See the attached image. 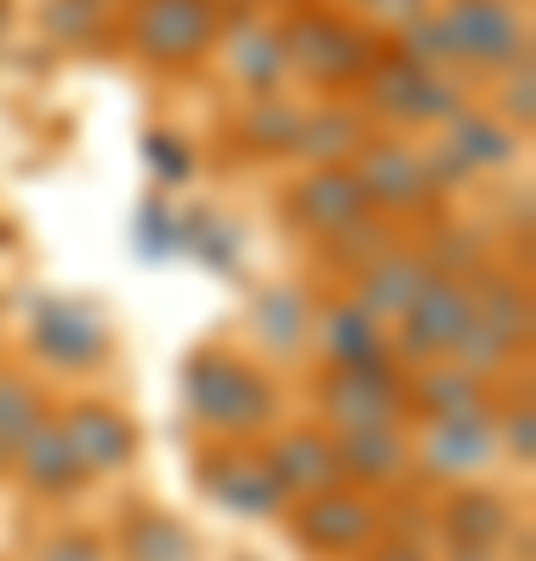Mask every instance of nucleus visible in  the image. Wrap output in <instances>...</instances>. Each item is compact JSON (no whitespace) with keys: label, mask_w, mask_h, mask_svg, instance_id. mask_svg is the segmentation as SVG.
Here are the masks:
<instances>
[{"label":"nucleus","mask_w":536,"mask_h":561,"mask_svg":"<svg viewBox=\"0 0 536 561\" xmlns=\"http://www.w3.org/2000/svg\"><path fill=\"white\" fill-rule=\"evenodd\" d=\"M187 412H194L206 431H225V437H250L275 419V387L262 381L250 362L219 356L206 350L187 368Z\"/></svg>","instance_id":"obj_1"},{"label":"nucleus","mask_w":536,"mask_h":561,"mask_svg":"<svg viewBox=\"0 0 536 561\" xmlns=\"http://www.w3.org/2000/svg\"><path fill=\"white\" fill-rule=\"evenodd\" d=\"M219 38V13L213 0H144L132 13V44L138 57L150 62H169V69H187L213 50Z\"/></svg>","instance_id":"obj_2"},{"label":"nucleus","mask_w":536,"mask_h":561,"mask_svg":"<svg viewBox=\"0 0 536 561\" xmlns=\"http://www.w3.org/2000/svg\"><path fill=\"white\" fill-rule=\"evenodd\" d=\"M281 44H287V69H299V76L312 81H362L368 76V38H362L350 20H338V13H306V20H294L287 32H281Z\"/></svg>","instance_id":"obj_3"},{"label":"nucleus","mask_w":536,"mask_h":561,"mask_svg":"<svg viewBox=\"0 0 536 561\" xmlns=\"http://www.w3.org/2000/svg\"><path fill=\"white\" fill-rule=\"evenodd\" d=\"M431 32H437L443 57H468V62H512L517 44H524L517 7H505V0H456Z\"/></svg>","instance_id":"obj_4"},{"label":"nucleus","mask_w":536,"mask_h":561,"mask_svg":"<svg viewBox=\"0 0 536 561\" xmlns=\"http://www.w3.org/2000/svg\"><path fill=\"white\" fill-rule=\"evenodd\" d=\"M468 287H456L449 275H431L424 280V294L406 306V319H399V350L412 362H437V356H456L461 331H468Z\"/></svg>","instance_id":"obj_5"},{"label":"nucleus","mask_w":536,"mask_h":561,"mask_svg":"<svg viewBox=\"0 0 536 561\" xmlns=\"http://www.w3.org/2000/svg\"><path fill=\"white\" fill-rule=\"evenodd\" d=\"M406 412V387L399 375L380 362V368H331L324 375V419L343 424V431H368V424H399Z\"/></svg>","instance_id":"obj_6"},{"label":"nucleus","mask_w":536,"mask_h":561,"mask_svg":"<svg viewBox=\"0 0 536 561\" xmlns=\"http://www.w3.org/2000/svg\"><path fill=\"white\" fill-rule=\"evenodd\" d=\"M350 169H356L362 194H368V206H424L431 194H437V175L424 169V157H412L406 144H362L356 157H350Z\"/></svg>","instance_id":"obj_7"},{"label":"nucleus","mask_w":536,"mask_h":561,"mask_svg":"<svg viewBox=\"0 0 536 561\" xmlns=\"http://www.w3.org/2000/svg\"><path fill=\"white\" fill-rule=\"evenodd\" d=\"M294 213H299V225H312V231L350 238V231H362L368 194H362V181H356L350 162H324V169H312V175L294 187Z\"/></svg>","instance_id":"obj_8"},{"label":"nucleus","mask_w":536,"mask_h":561,"mask_svg":"<svg viewBox=\"0 0 536 561\" xmlns=\"http://www.w3.org/2000/svg\"><path fill=\"white\" fill-rule=\"evenodd\" d=\"M62 437L76 449L81 474H113V468H125L132 449H138V431H132L125 412H113V405H76V412L62 419Z\"/></svg>","instance_id":"obj_9"},{"label":"nucleus","mask_w":536,"mask_h":561,"mask_svg":"<svg viewBox=\"0 0 536 561\" xmlns=\"http://www.w3.org/2000/svg\"><path fill=\"white\" fill-rule=\"evenodd\" d=\"M299 537L312 542V549H324V556H350V549H362V542L375 537V505H362V500H350V493H338V486H324V493H312V505H306Z\"/></svg>","instance_id":"obj_10"},{"label":"nucleus","mask_w":536,"mask_h":561,"mask_svg":"<svg viewBox=\"0 0 536 561\" xmlns=\"http://www.w3.org/2000/svg\"><path fill=\"white\" fill-rule=\"evenodd\" d=\"M269 468H275L281 493H324V486L343 481L338 443L312 437V431H287V437L269 449Z\"/></svg>","instance_id":"obj_11"},{"label":"nucleus","mask_w":536,"mask_h":561,"mask_svg":"<svg viewBox=\"0 0 536 561\" xmlns=\"http://www.w3.org/2000/svg\"><path fill=\"white\" fill-rule=\"evenodd\" d=\"M368 76H375L380 113H399V119H437V113H449V88L424 62H387V69H368Z\"/></svg>","instance_id":"obj_12"},{"label":"nucleus","mask_w":536,"mask_h":561,"mask_svg":"<svg viewBox=\"0 0 536 561\" xmlns=\"http://www.w3.org/2000/svg\"><path fill=\"white\" fill-rule=\"evenodd\" d=\"M424 280H431V262H418V256H380V262H368V275H362L356 306L368 312V319L394 324V319H406V306L424 294Z\"/></svg>","instance_id":"obj_13"},{"label":"nucleus","mask_w":536,"mask_h":561,"mask_svg":"<svg viewBox=\"0 0 536 561\" xmlns=\"http://www.w3.org/2000/svg\"><path fill=\"white\" fill-rule=\"evenodd\" d=\"M424 468L431 474H475L480 461L493 456V431L480 424V412H456V419H431V437H424Z\"/></svg>","instance_id":"obj_14"},{"label":"nucleus","mask_w":536,"mask_h":561,"mask_svg":"<svg viewBox=\"0 0 536 561\" xmlns=\"http://www.w3.org/2000/svg\"><path fill=\"white\" fill-rule=\"evenodd\" d=\"M206 493L225 500L231 512H269L281 505V481L269 456H213L206 461Z\"/></svg>","instance_id":"obj_15"},{"label":"nucleus","mask_w":536,"mask_h":561,"mask_svg":"<svg viewBox=\"0 0 536 561\" xmlns=\"http://www.w3.org/2000/svg\"><path fill=\"white\" fill-rule=\"evenodd\" d=\"M38 350L50 362H62V368H81V362H100L106 356V324L88 312V306H44L38 319Z\"/></svg>","instance_id":"obj_16"},{"label":"nucleus","mask_w":536,"mask_h":561,"mask_svg":"<svg viewBox=\"0 0 536 561\" xmlns=\"http://www.w3.org/2000/svg\"><path fill=\"white\" fill-rule=\"evenodd\" d=\"M318 343H324L331 368H380V362H387L380 319H368L356 300H350V306H331V312L318 319Z\"/></svg>","instance_id":"obj_17"},{"label":"nucleus","mask_w":536,"mask_h":561,"mask_svg":"<svg viewBox=\"0 0 536 561\" xmlns=\"http://www.w3.org/2000/svg\"><path fill=\"white\" fill-rule=\"evenodd\" d=\"M13 461H20V474L38 486V493H62V486L81 481L76 449H69V437H62V424H50V419H44L20 449H13Z\"/></svg>","instance_id":"obj_18"},{"label":"nucleus","mask_w":536,"mask_h":561,"mask_svg":"<svg viewBox=\"0 0 536 561\" xmlns=\"http://www.w3.org/2000/svg\"><path fill=\"white\" fill-rule=\"evenodd\" d=\"M343 474H362V481H394L406 468V437L399 424H368V431H350V443L338 449Z\"/></svg>","instance_id":"obj_19"},{"label":"nucleus","mask_w":536,"mask_h":561,"mask_svg":"<svg viewBox=\"0 0 536 561\" xmlns=\"http://www.w3.org/2000/svg\"><path fill=\"white\" fill-rule=\"evenodd\" d=\"M362 119L356 113H318V119H299L294 131V150H306V157L324 169V162H350L362 150Z\"/></svg>","instance_id":"obj_20"},{"label":"nucleus","mask_w":536,"mask_h":561,"mask_svg":"<svg viewBox=\"0 0 536 561\" xmlns=\"http://www.w3.org/2000/svg\"><path fill=\"white\" fill-rule=\"evenodd\" d=\"M281 69H287V44H281V32L262 38V25H243L238 38H231V76L238 81H250V88H275Z\"/></svg>","instance_id":"obj_21"},{"label":"nucleus","mask_w":536,"mask_h":561,"mask_svg":"<svg viewBox=\"0 0 536 561\" xmlns=\"http://www.w3.org/2000/svg\"><path fill=\"white\" fill-rule=\"evenodd\" d=\"M44 424V400L38 387L20 381V375H0V456H13L32 431Z\"/></svg>","instance_id":"obj_22"},{"label":"nucleus","mask_w":536,"mask_h":561,"mask_svg":"<svg viewBox=\"0 0 536 561\" xmlns=\"http://www.w3.org/2000/svg\"><path fill=\"white\" fill-rule=\"evenodd\" d=\"M125 561H194V537L175 518H138L125 537Z\"/></svg>","instance_id":"obj_23"},{"label":"nucleus","mask_w":536,"mask_h":561,"mask_svg":"<svg viewBox=\"0 0 536 561\" xmlns=\"http://www.w3.org/2000/svg\"><path fill=\"white\" fill-rule=\"evenodd\" d=\"M449 530H456L461 549H493L505 537V505L487 500V493H468V500L449 505Z\"/></svg>","instance_id":"obj_24"},{"label":"nucleus","mask_w":536,"mask_h":561,"mask_svg":"<svg viewBox=\"0 0 536 561\" xmlns=\"http://www.w3.org/2000/svg\"><path fill=\"white\" fill-rule=\"evenodd\" d=\"M418 400L431 405V419H456V412H480L475 405V375L468 368H437L418 381Z\"/></svg>","instance_id":"obj_25"},{"label":"nucleus","mask_w":536,"mask_h":561,"mask_svg":"<svg viewBox=\"0 0 536 561\" xmlns=\"http://www.w3.org/2000/svg\"><path fill=\"white\" fill-rule=\"evenodd\" d=\"M262 331H269V343H275V350H294L299 337H312V319H306V300H299V294H287V287H281V294H262Z\"/></svg>","instance_id":"obj_26"},{"label":"nucleus","mask_w":536,"mask_h":561,"mask_svg":"<svg viewBox=\"0 0 536 561\" xmlns=\"http://www.w3.org/2000/svg\"><path fill=\"white\" fill-rule=\"evenodd\" d=\"M456 150H461V169H468V162H493V157H505V150H512V138H505L499 125L468 119V113H461V125H456Z\"/></svg>","instance_id":"obj_27"},{"label":"nucleus","mask_w":536,"mask_h":561,"mask_svg":"<svg viewBox=\"0 0 536 561\" xmlns=\"http://www.w3.org/2000/svg\"><path fill=\"white\" fill-rule=\"evenodd\" d=\"M150 162H157L162 181H181V175H187V150H181L175 138H150Z\"/></svg>","instance_id":"obj_28"},{"label":"nucleus","mask_w":536,"mask_h":561,"mask_svg":"<svg viewBox=\"0 0 536 561\" xmlns=\"http://www.w3.org/2000/svg\"><path fill=\"white\" fill-rule=\"evenodd\" d=\"M44 561H106V549H100V542H88V537H62Z\"/></svg>","instance_id":"obj_29"},{"label":"nucleus","mask_w":536,"mask_h":561,"mask_svg":"<svg viewBox=\"0 0 536 561\" xmlns=\"http://www.w3.org/2000/svg\"><path fill=\"white\" fill-rule=\"evenodd\" d=\"M380 561H424V556H418V549H387Z\"/></svg>","instance_id":"obj_30"},{"label":"nucleus","mask_w":536,"mask_h":561,"mask_svg":"<svg viewBox=\"0 0 536 561\" xmlns=\"http://www.w3.org/2000/svg\"><path fill=\"white\" fill-rule=\"evenodd\" d=\"M461 561H480V549H461Z\"/></svg>","instance_id":"obj_31"}]
</instances>
